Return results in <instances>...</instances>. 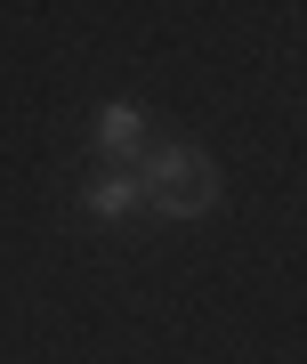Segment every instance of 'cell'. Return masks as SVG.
<instances>
[{
  "label": "cell",
  "instance_id": "1",
  "mask_svg": "<svg viewBox=\"0 0 307 364\" xmlns=\"http://www.w3.org/2000/svg\"><path fill=\"white\" fill-rule=\"evenodd\" d=\"M138 195L154 219H203V210H218V170L203 146L186 138H154V154L138 162Z\"/></svg>",
  "mask_w": 307,
  "mask_h": 364
},
{
  "label": "cell",
  "instance_id": "2",
  "mask_svg": "<svg viewBox=\"0 0 307 364\" xmlns=\"http://www.w3.org/2000/svg\"><path fill=\"white\" fill-rule=\"evenodd\" d=\"M97 154L105 162H114V170H129V162H146L154 154V114H146V105H105V114H97Z\"/></svg>",
  "mask_w": 307,
  "mask_h": 364
},
{
  "label": "cell",
  "instance_id": "3",
  "mask_svg": "<svg viewBox=\"0 0 307 364\" xmlns=\"http://www.w3.org/2000/svg\"><path fill=\"white\" fill-rule=\"evenodd\" d=\"M81 210H90L97 227H122V219H138L146 195H138V170H105V178L81 186Z\"/></svg>",
  "mask_w": 307,
  "mask_h": 364
}]
</instances>
